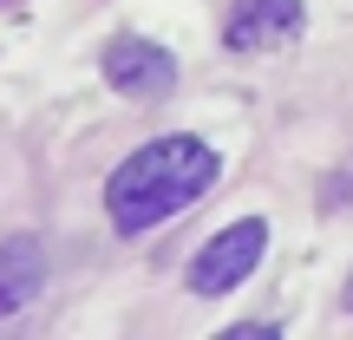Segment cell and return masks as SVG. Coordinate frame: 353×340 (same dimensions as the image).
Instances as JSON below:
<instances>
[{"label": "cell", "instance_id": "cell-4", "mask_svg": "<svg viewBox=\"0 0 353 340\" xmlns=\"http://www.w3.org/2000/svg\"><path fill=\"white\" fill-rule=\"evenodd\" d=\"M301 26H307L301 0H236L223 20V46L229 52H268V46H288Z\"/></svg>", "mask_w": 353, "mask_h": 340}, {"label": "cell", "instance_id": "cell-7", "mask_svg": "<svg viewBox=\"0 0 353 340\" xmlns=\"http://www.w3.org/2000/svg\"><path fill=\"white\" fill-rule=\"evenodd\" d=\"M347 314H353V275H347Z\"/></svg>", "mask_w": 353, "mask_h": 340}, {"label": "cell", "instance_id": "cell-1", "mask_svg": "<svg viewBox=\"0 0 353 340\" xmlns=\"http://www.w3.org/2000/svg\"><path fill=\"white\" fill-rule=\"evenodd\" d=\"M223 177V157L203 138H151L105 177V216L118 236H144V229L170 223L176 210H190L196 197H210V183Z\"/></svg>", "mask_w": 353, "mask_h": 340}, {"label": "cell", "instance_id": "cell-5", "mask_svg": "<svg viewBox=\"0 0 353 340\" xmlns=\"http://www.w3.org/2000/svg\"><path fill=\"white\" fill-rule=\"evenodd\" d=\"M46 288V242L39 236H0V321H13L20 308L39 301Z\"/></svg>", "mask_w": 353, "mask_h": 340}, {"label": "cell", "instance_id": "cell-3", "mask_svg": "<svg viewBox=\"0 0 353 340\" xmlns=\"http://www.w3.org/2000/svg\"><path fill=\"white\" fill-rule=\"evenodd\" d=\"M105 79H112V92H125V99H164L176 86V59L157 39L118 33L112 46H105Z\"/></svg>", "mask_w": 353, "mask_h": 340}, {"label": "cell", "instance_id": "cell-6", "mask_svg": "<svg viewBox=\"0 0 353 340\" xmlns=\"http://www.w3.org/2000/svg\"><path fill=\"white\" fill-rule=\"evenodd\" d=\"M268 334H275V328H255V321H249V328H229L223 340H268Z\"/></svg>", "mask_w": 353, "mask_h": 340}, {"label": "cell", "instance_id": "cell-2", "mask_svg": "<svg viewBox=\"0 0 353 340\" xmlns=\"http://www.w3.org/2000/svg\"><path fill=\"white\" fill-rule=\"evenodd\" d=\"M262 255H268V223H262V216H242V223L216 229V236L196 249V262H190V294L216 301V294L242 288V281L255 275Z\"/></svg>", "mask_w": 353, "mask_h": 340}]
</instances>
